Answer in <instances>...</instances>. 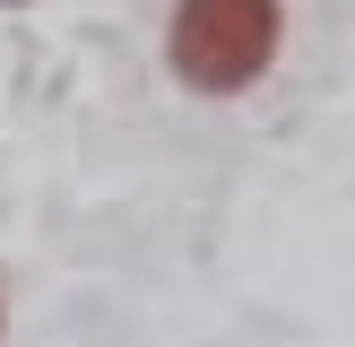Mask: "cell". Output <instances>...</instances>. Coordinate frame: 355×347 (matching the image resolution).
<instances>
[{"instance_id": "6da1fadb", "label": "cell", "mask_w": 355, "mask_h": 347, "mask_svg": "<svg viewBox=\"0 0 355 347\" xmlns=\"http://www.w3.org/2000/svg\"><path fill=\"white\" fill-rule=\"evenodd\" d=\"M286 9L277 0H173L165 17V61L191 96H243L269 78Z\"/></svg>"}, {"instance_id": "7a4b0ae2", "label": "cell", "mask_w": 355, "mask_h": 347, "mask_svg": "<svg viewBox=\"0 0 355 347\" xmlns=\"http://www.w3.org/2000/svg\"><path fill=\"white\" fill-rule=\"evenodd\" d=\"M0 339H9V287H0Z\"/></svg>"}, {"instance_id": "3957f363", "label": "cell", "mask_w": 355, "mask_h": 347, "mask_svg": "<svg viewBox=\"0 0 355 347\" xmlns=\"http://www.w3.org/2000/svg\"><path fill=\"white\" fill-rule=\"evenodd\" d=\"M0 9H26V0H0Z\"/></svg>"}]
</instances>
